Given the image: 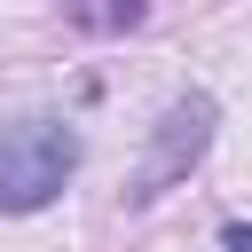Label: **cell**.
Segmentation results:
<instances>
[{"label":"cell","mask_w":252,"mask_h":252,"mask_svg":"<svg viewBox=\"0 0 252 252\" xmlns=\"http://www.w3.org/2000/svg\"><path fill=\"white\" fill-rule=\"evenodd\" d=\"M220 252H252V228L236 220V228H220Z\"/></svg>","instance_id":"obj_3"},{"label":"cell","mask_w":252,"mask_h":252,"mask_svg":"<svg viewBox=\"0 0 252 252\" xmlns=\"http://www.w3.org/2000/svg\"><path fill=\"white\" fill-rule=\"evenodd\" d=\"M213 118H220V110H213V94H181V102L158 118V134H150V158H142V173H134V189H126V197H134V205L165 197V189H173V181H181V173L205 158V142H213Z\"/></svg>","instance_id":"obj_2"},{"label":"cell","mask_w":252,"mask_h":252,"mask_svg":"<svg viewBox=\"0 0 252 252\" xmlns=\"http://www.w3.org/2000/svg\"><path fill=\"white\" fill-rule=\"evenodd\" d=\"M79 173V134L63 118H24L0 134V213H39Z\"/></svg>","instance_id":"obj_1"}]
</instances>
